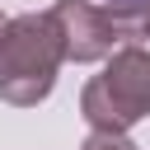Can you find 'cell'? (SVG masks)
Masks as SVG:
<instances>
[{
  "mask_svg": "<svg viewBox=\"0 0 150 150\" xmlns=\"http://www.w3.org/2000/svg\"><path fill=\"white\" fill-rule=\"evenodd\" d=\"M61 61H66V38H61V23L52 19V9L9 19V28L0 38V103L38 108L52 94Z\"/></svg>",
  "mask_w": 150,
  "mask_h": 150,
  "instance_id": "1",
  "label": "cell"
},
{
  "mask_svg": "<svg viewBox=\"0 0 150 150\" xmlns=\"http://www.w3.org/2000/svg\"><path fill=\"white\" fill-rule=\"evenodd\" d=\"M80 117L94 131H131L150 117V47L122 42L103 75H94L80 89Z\"/></svg>",
  "mask_w": 150,
  "mask_h": 150,
  "instance_id": "2",
  "label": "cell"
},
{
  "mask_svg": "<svg viewBox=\"0 0 150 150\" xmlns=\"http://www.w3.org/2000/svg\"><path fill=\"white\" fill-rule=\"evenodd\" d=\"M52 19L61 23L66 38V61H108L122 42H131V19L108 9V5H89V0H56Z\"/></svg>",
  "mask_w": 150,
  "mask_h": 150,
  "instance_id": "3",
  "label": "cell"
},
{
  "mask_svg": "<svg viewBox=\"0 0 150 150\" xmlns=\"http://www.w3.org/2000/svg\"><path fill=\"white\" fill-rule=\"evenodd\" d=\"M80 150H136V141L127 131H89Z\"/></svg>",
  "mask_w": 150,
  "mask_h": 150,
  "instance_id": "4",
  "label": "cell"
},
{
  "mask_svg": "<svg viewBox=\"0 0 150 150\" xmlns=\"http://www.w3.org/2000/svg\"><path fill=\"white\" fill-rule=\"evenodd\" d=\"M131 42H150V5L141 14H131Z\"/></svg>",
  "mask_w": 150,
  "mask_h": 150,
  "instance_id": "5",
  "label": "cell"
},
{
  "mask_svg": "<svg viewBox=\"0 0 150 150\" xmlns=\"http://www.w3.org/2000/svg\"><path fill=\"white\" fill-rule=\"evenodd\" d=\"M103 5H108V9H117V14H127V19H131V14H141V9H145V5H150V0H103Z\"/></svg>",
  "mask_w": 150,
  "mask_h": 150,
  "instance_id": "6",
  "label": "cell"
},
{
  "mask_svg": "<svg viewBox=\"0 0 150 150\" xmlns=\"http://www.w3.org/2000/svg\"><path fill=\"white\" fill-rule=\"evenodd\" d=\"M5 28H9V19H5V14H0V38H5Z\"/></svg>",
  "mask_w": 150,
  "mask_h": 150,
  "instance_id": "7",
  "label": "cell"
}]
</instances>
